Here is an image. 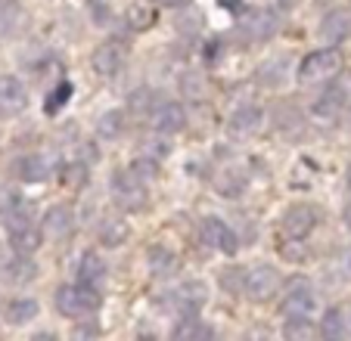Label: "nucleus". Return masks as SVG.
Returning <instances> with one entry per match:
<instances>
[{
    "mask_svg": "<svg viewBox=\"0 0 351 341\" xmlns=\"http://www.w3.org/2000/svg\"><path fill=\"white\" fill-rule=\"evenodd\" d=\"M283 298H280V314L286 320H311L317 314V292L308 276H292L283 286Z\"/></svg>",
    "mask_w": 351,
    "mask_h": 341,
    "instance_id": "obj_1",
    "label": "nucleus"
},
{
    "mask_svg": "<svg viewBox=\"0 0 351 341\" xmlns=\"http://www.w3.org/2000/svg\"><path fill=\"white\" fill-rule=\"evenodd\" d=\"M75 282L90 286V289H103L106 286V264H103V257L93 255V251H84L78 267H75Z\"/></svg>",
    "mask_w": 351,
    "mask_h": 341,
    "instance_id": "obj_17",
    "label": "nucleus"
},
{
    "mask_svg": "<svg viewBox=\"0 0 351 341\" xmlns=\"http://www.w3.org/2000/svg\"><path fill=\"white\" fill-rule=\"evenodd\" d=\"M261 121H265V112L258 109V105H239L237 112H233L230 118H227V137L237 140V143H243V140H252V134L261 131Z\"/></svg>",
    "mask_w": 351,
    "mask_h": 341,
    "instance_id": "obj_11",
    "label": "nucleus"
},
{
    "mask_svg": "<svg viewBox=\"0 0 351 341\" xmlns=\"http://www.w3.org/2000/svg\"><path fill=\"white\" fill-rule=\"evenodd\" d=\"M56 164L60 162H56L53 152H32V155H22L13 170L22 184H40V180H47L53 174Z\"/></svg>",
    "mask_w": 351,
    "mask_h": 341,
    "instance_id": "obj_9",
    "label": "nucleus"
},
{
    "mask_svg": "<svg viewBox=\"0 0 351 341\" xmlns=\"http://www.w3.org/2000/svg\"><path fill=\"white\" fill-rule=\"evenodd\" d=\"M342 72V53L339 47H324V50L308 53L298 62V84H326Z\"/></svg>",
    "mask_w": 351,
    "mask_h": 341,
    "instance_id": "obj_3",
    "label": "nucleus"
},
{
    "mask_svg": "<svg viewBox=\"0 0 351 341\" xmlns=\"http://www.w3.org/2000/svg\"><path fill=\"white\" fill-rule=\"evenodd\" d=\"M274 125H277L280 131H292V127L302 125V112L292 103H277L274 105Z\"/></svg>",
    "mask_w": 351,
    "mask_h": 341,
    "instance_id": "obj_31",
    "label": "nucleus"
},
{
    "mask_svg": "<svg viewBox=\"0 0 351 341\" xmlns=\"http://www.w3.org/2000/svg\"><path fill=\"white\" fill-rule=\"evenodd\" d=\"M159 3H168V7H178V3H184V0H159Z\"/></svg>",
    "mask_w": 351,
    "mask_h": 341,
    "instance_id": "obj_44",
    "label": "nucleus"
},
{
    "mask_svg": "<svg viewBox=\"0 0 351 341\" xmlns=\"http://www.w3.org/2000/svg\"><path fill=\"white\" fill-rule=\"evenodd\" d=\"M19 199H22V196L13 190V186H0V214H3V211H10V208H13V205L19 202Z\"/></svg>",
    "mask_w": 351,
    "mask_h": 341,
    "instance_id": "obj_40",
    "label": "nucleus"
},
{
    "mask_svg": "<svg viewBox=\"0 0 351 341\" xmlns=\"http://www.w3.org/2000/svg\"><path fill=\"white\" fill-rule=\"evenodd\" d=\"M320 335L330 341L345 338V310L342 307H330L324 316H320Z\"/></svg>",
    "mask_w": 351,
    "mask_h": 341,
    "instance_id": "obj_26",
    "label": "nucleus"
},
{
    "mask_svg": "<svg viewBox=\"0 0 351 341\" xmlns=\"http://www.w3.org/2000/svg\"><path fill=\"white\" fill-rule=\"evenodd\" d=\"M134 109H140V112H153L156 109V105H159V103H156V90H137V93H134Z\"/></svg>",
    "mask_w": 351,
    "mask_h": 341,
    "instance_id": "obj_39",
    "label": "nucleus"
},
{
    "mask_svg": "<svg viewBox=\"0 0 351 341\" xmlns=\"http://www.w3.org/2000/svg\"><path fill=\"white\" fill-rule=\"evenodd\" d=\"M215 190L224 199H239L245 192V170L230 164V168H221L218 177H215Z\"/></svg>",
    "mask_w": 351,
    "mask_h": 341,
    "instance_id": "obj_19",
    "label": "nucleus"
},
{
    "mask_svg": "<svg viewBox=\"0 0 351 341\" xmlns=\"http://www.w3.org/2000/svg\"><path fill=\"white\" fill-rule=\"evenodd\" d=\"M277 28H280V16L267 7H258V10H249V13L239 19L237 31L243 40L252 44V40H271L274 34H277Z\"/></svg>",
    "mask_w": 351,
    "mask_h": 341,
    "instance_id": "obj_6",
    "label": "nucleus"
},
{
    "mask_svg": "<svg viewBox=\"0 0 351 341\" xmlns=\"http://www.w3.org/2000/svg\"><path fill=\"white\" fill-rule=\"evenodd\" d=\"M345 335H351V316H345Z\"/></svg>",
    "mask_w": 351,
    "mask_h": 341,
    "instance_id": "obj_45",
    "label": "nucleus"
},
{
    "mask_svg": "<svg viewBox=\"0 0 351 341\" xmlns=\"http://www.w3.org/2000/svg\"><path fill=\"white\" fill-rule=\"evenodd\" d=\"M206 301H208V289H206V282H199V279L180 282L178 289L171 292V307L180 316H196L199 310L206 307Z\"/></svg>",
    "mask_w": 351,
    "mask_h": 341,
    "instance_id": "obj_8",
    "label": "nucleus"
},
{
    "mask_svg": "<svg viewBox=\"0 0 351 341\" xmlns=\"http://www.w3.org/2000/svg\"><path fill=\"white\" fill-rule=\"evenodd\" d=\"M72 230H75V211H72V205H53V208L40 217V233H44L47 239H53V242L69 239V236H72Z\"/></svg>",
    "mask_w": 351,
    "mask_h": 341,
    "instance_id": "obj_14",
    "label": "nucleus"
},
{
    "mask_svg": "<svg viewBox=\"0 0 351 341\" xmlns=\"http://www.w3.org/2000/svg\"><path fill=\"white\" fill-rule=\"evenodd\" d=\"M180 90H184L190 99H199V97H202V75H199V72H186L184 78H180Z\"/></svg>",
    "mask_w": 351,
    "mask_h": 341,
    "instance_id": "obj_37",
    "label": "nucleus"
},
{
    "mask_svg": "<svg viewBox=\"0 0 351 341\" xmlns=\"http://www.w3.org/2000/svg\"><path fill=\"white\" fill-rule=\"evenodd\" d=\"M348 127H351V112H348Z\"/></svg>",
    "mask_w": 351,
    "mask_h": 341,
    "instance_id": "obj_47",
    "label": "nucleus"
},
{
    "mask_svg": "<svg viewBox=\"0 0 351 341\" xmlns=\"http://www.w3.org/2000/svg\"><path fill=\"white\" fill-rule=\"evenodd\" d=\"M314 227H317V208H314V205L298 202V205H292V208H286V214H283V236L286 239H305Z\"/></svg>",
    "mask_w": 351,
    "mask_h": 341,
    "instance_id": "obj_12",
    "label": "nucleus"
},
{
    "mask_svg": "<svg viewBox=\"0 0 351 341\" xmlns=\"http://www.w3.org/2000/svg\"><path fill=\"white\" fill-rule=\"evenodd\" d=\"M283 286V276L271 267V264H255L252 270H245V282H243V295L255 304L271 301Z\"/></svg>",
    "mask_w": 351,
    "mask_h": 341,
    "instance_id": "obj_5",
    "label": "nucleus"
},
{
    "mask_svg": "<svg viewBox=\"0 0 351 341\" xmlns=\"http://www.w3.org/2000/svg\"><path fill=\"white\" fill-rule=\"evenodd\" d=\"M283 335L286 338H311L314 326H311V320H286Z\"/></svg>",
    "mask_w": 351,
    "mask_h": 341,
    "instance_id": "obj_35",
    "label": "nucleus"
},
{
    "mask_svg": "<svg viewBox=\"0 0 351 341\" xmlns=\"http://www.w3.org/2000/svg\"><path fill=\"white\" fill-rule=\"evenodd\" d=\"M125 60H128V47L121 40H103L90 53V66L99 78H115L125 68Z\"/></svg>",
    "mask_w": 351,
    "mask_h": 341,
    "instance_id": "obj_7",
    "label": "nucleus"
},
{
    "mask_svg": "<svg viewBox=\"0 0 351 341\" xmlns=\"http://www.w3.org/2000/svg\"><path fill=\"white\" fill-rule=\"evenodd\" d=\"M112 202L119 205V211L134 214V211H143L149 202V192H146V180H140L131 168H121L112 174Z\"/></svg>",
    "mask_w": 351,
    "mask_h": 341,
    "instance_id": "obj_4",
    "label": "nucleus"
},
{
    "mask_svg": "<svg viewBox=\"0 0 351 341\" xmlns=\"http://www.w3.org/2000/svg\"><path fill=\"white\" fill-rule=\"evenodd\" d=\"M103 298H99V289H90V286H81V282H72V286H60L56 289V310L69 320H90L99 310Z\"/></svg>",
    "mask_w": 351,
    "mask_h": 341,
    "instance_id": "obj_2",
    "label": "nucleus"
},
{
    "mask_svg": "<svg viewBox=\"0 0 351 341\" xmlns=\"http://www.w3.org/2000/svg\"><path fill=\"white\" fill-rule=\"evenodd\" d=\"M171 335H174V338H180V341H190V338H212L215 329L206 326L202 320H196V316H184V320H180L178 326L171 329Z\"/></svg>",
    "mask_w": 351,
    "mask_h": 341,
    "instance_id": "obj_23",
    "label": "nucleus"
},
{
    "mask_svg": "<svg viewBox=\"0 0 351 341\" xmlns=\"http://www.w3.org/2000/svg\"><path fill=\"white\" fill-rule=\"evenodd\" d=\"M0 217H3L7 233H19V230H28V227H38V220H34V205L25 202V199H19L13 208L3 211Z\"/></svg>",
    "mask_w": 351,
    "mask_h": 341,
    "instance_id": "obj_20",
    "label": "nucleus"
},
{
    "mask_svg": "<svg viewBox=\"0 0 351 341\" xmlns=\"http://www.w3.org/2000/svg\"><path fill=\"white\" fill-rule=\"evenodd\" d=\"M40 239L44 233L38 227H28V230H19V233H10V245H13L16 255H34L40 249Z\"/></svg>",
    "mask_w": 351,
    "mask_h": 341,
    "instance_id": "obj_25",
    "label": "nucleus"
},
{
    "mask_svg": "<svg viewBox=\"0 0 351 341\" xmlns=\"http://www.w3.org/2000/svg\"><path fill=\"white\" fill-rule=\"evenodd\" d=\"M320 34H324V40H330V44L345 40L351 34V16L345 13V10H332V13H326L324 22H320Z\"/></svg>",
    "mask_w": 351,
    "mask_h": 341,
    "instance_id": "obj_21",
    "label": "nucleus"
},
{
    "mask_svg": "<svg viewBox=\"0 0 351 341\" xmlns=\"http://www.w3.org/2000/svg\"><path fill=\"white\" fill-rule=\"evenodd\" d=\"M149 125H153V131L162 134V137L180 134L186 127V109L180 103H159L149 112Z\"/></svg>",
    "mask_w": 351,
    "mask_h": 341,
    "instance_id": "obj_13",
    "label": "nucleus"
},
{
    "mask_svg": "<svg viewBox=\"0 0 351 341\" xmlns=\"http://www.w3.org/2000/svg\"><path fill=\"white\" fill-rule=\"evenodd\" d=\"M131 170L137 174L140 180H156V177H159V162H156V158H149V155H140L137 162L131 164Z\"/></svg>",
    "mask_w": 351,
    "mask_h": 341,
    "instance_id": "obj_34",
    "label": "nucleus"
},
{
    "mask_svg": "<svg viewBox=\"0 0 351 341\" xmlns=\"http://www.w3.org/2000/svg\"><path fill=\"white\" fill-rule=\"evenodd\" d=\"M221 7H230V10H237L239 7V0H218Z\"/></svg>",
    "mask_w": 351,
    "mask_h": 341,
    "instance_id": "obj_43",
    "label": "nucleus"
},
{
    "mask_svg": "<svg viewBox=\"0 0 351 341\" xmlns=\"http://www.w3.org/2000/svg\"><path fill=\"white\" fill-rule=\"evenodd\" d=\"M38 301L34 298H16V301L7 304V320L13 323V326H25V323H32L34 316H38Z\"/></svg>",
    "mask_w": 351,
    "mask_h": 341,
    "instance_id": "obj_22",
    "label": "nucleus"
},
{
    "mask_svg": "<svg viewBox=\"0 0 351 341\" xmlns=\"http://www.w3.org/2000/svg\"><path fill=\"white\" fill-rule=\"evenodd\" d=\"M3 273H7L13 282H28L38 276V267H34L32 255H16V261L3 264Z\"/></svg>",
    "mask_w": 351,
    "mask_h": 341,
    "instance_id": "obj_27",
    "label": "nucleus"
},
{
    "mask_svg": "<svg viewBox=\"0 0 351 341\" xmlns=\"http://www.w3.org/2000/svg\"><path fill=\"white\" fill-rule=\"evenodd\" d=\"M131 236V230H128V223L121 220V217H106V220L99 223V242L103 245H121L125 239Z\"/></svg>",
    "mask_w": 351,
    "mask_h": 341,
    "instance_id": "obj_24",
    "label": "nucleus"
},
{
    "mask_svg": "<svg viewBox=\"0 0 351 341\" xmlns=\"http://www.w3.org/2000/svg\"><path fill=\"white\" fill-rule=\"evenodd\" d=\"M28 105V90L16 75L0 78V115H19Z\"/></svg>",
    "mask_w": 351,
    "mask_h": 341,
    "instance_id": "obj_15",
    "label": "nucleus"
},
{
    "mask_svg": "<svg viewBox=\"0 0 351 341\" xmlns=\"http://www.w3.org/2000/svg\"><path fill=\"white\" fill-rule=\"evenodd\" d=\"M348 190H351V168H348Z\"/></svg>",
    "mask_w": 351,
    "mask_h": 341,
    "instance_id": "obj_46",
    "label": "nucleus"
},
{
    "mask_svg": "<svg viewBox=\"0 0 351 341\" xmlns=\"http://www.w3.org/2000/svg\"><path fill=\"white\" fill-rule=\"evenodd\" d=\"M342 220H345V227H348V230H351V202L345 205V211H342Z\"/></svg>",
    "mask_w": 351,
    "mask_h": 341,
    "instance_id": "obj_42",
    "label": "nucleus"
},
{
    "mask_svg": "<svg viewBox=\"0 0 351 341\" xmlns=\"http://www.w3.org/2000/svg\"><path fill=\"white\" fill-rule=\"evenodd\" d=\"M298 3H302V0H277V7H280V10H295Z\"/></svg>",
    "mask_w": 351,
    "mask_h": 341,
    "instance_id": "obj_41",
    "label": "nucleus"
},
{
    "mask_svg": "<svg viewBox=\"0 0 351 341\" xmlns=\"http://www.w3.org/2000/svg\"><path fill=\"white\" fill-rule=\"evenodd\" d=\"M156 19H159V13H156L153 0H134L131 7L125 10V25L137 34L149 31V28L156 25Z\"/></svg>",
    "mask_w": 351,
    "mask_h": 341,
    "instance_id": "obj_18",
    "label": "nucleus"
},
{
    "mask_svg": "<svg viewBox=\"0 0 351 341\" xmlns=\"http://www.w3.org/2000/svg\"><path fill=\"white\" fill-rule=\"evenodd\" d=\"M121 127H125V112H106V115H99L97 121V134L103 140H115L121 134Z\"/></svg>",
    "mask_w": 351,
    "mask_h": 341,
    "instance_id": "obj_30",
    "label": "nucleus"
},
{
    "mask_svg": "<svg viewBox=\"0 0 351 341\" xmlns=\"http://www.w3.org/2000/svg\"><path fill=\"white\" fill-rule=\"evenodd\" d=\"M143 155L156 158V162L168 155V143L162 140V134H159V137H146V140H143Z\"/></svg>",
    "mask_w": 351,
    "mask_h": 341,
    "instance_id": "obj_38",
    "label": "nucleus"
},
{
    "mask_svg": "<svg viewBox=\"0 0 351 341\" xmlns=\"http://www.w3.org/2000/svg\"><path fill=\"white\" fill-rule=\"evenodd\" d=\"M345 103H348V90H345L342 84H326L324 90H320V97L314 99L311 112L317 115V118H339L345 109Z\"/></svg>",
    "mask_w": 351,
    "mask_h": 341,
    "instance_id": "obj_16",
    "label": "nucleus"
},
{
    "mask_svg": "<svg viewBox=\"0 0 351 341\" xmlns=\"http://www.w3.org/2000/svg\"><path fill=\"white\" fill-rule=\"evenodd\" d=\"M69 99H72V84H69V81H62L60 87H56L53 93H50V99H47V115H56V112L62 109V105L69 103Z\"/></svg>",
    "mask_w": 351,
    "mask_h": 341,
    "instance_id": "obj_33",
    "label": "nucleus"
},
{
    "mask_svg": "<svg viewBox=\"0 0 351 341\" xmlns=\"http://www.w3.org/2000/svg\"><path fill=\"white\" fill-rule=\"evenodd\" d=\"M19 16V3L16 0H0V31H10Z\"/></svg>",
    "mask_w": 351,
    "mask_h": 341,
    "instance_id": "obj_36",
    "label": "nucleus"
},
{
    "mask_svg": "<svg viewBox=\"0 0 351 341\" xmlns=\"http://www.w3.org/2000/svg\"><path fill=\"white\" fill-rule=\"evenodd\" d=\"M286 66H289V60H286V56L265 62V66L258 68V81L265 87H280V84H283V78H286Z\"/></svg>",
    "mask_w": 351,
    "mask_h": 341,
    "instance_id": "obj_29",
    "label": "nucleus"
},
{
    "mask_svg": "<svg viewBox=\"0 0 351 341\" xmlns=\"http://www.w3.org/2000/svg\"><path fill=\"white\" fill-rule=\"evenodd\" d=\"M178 267H180L178 255H171L168 249L159 245V249L149 251V270H153V276H171Z\"/></svg>",
    "mask_w": 351,
    "mask_h": 341,
    "instance_id": "obj_28",
    "label": "nucleus"
},
{
    "mask_svg": "<svg viewBox=\"0 0 351 341\" xmlns=\"http://www.w3.org/2000/svg\"><path fill=\"white\" fill-rule=\"evenodd\" d=\"M243 282H245L243 267H227L224 273H221V286H224V292H230V295H239V292H243Z\"/></svg>",
    "mask_w": 351,
    "mask_h": 341,
    "instance_id": "obj_32",
    "label": "nucleus"
},
{
    "mask_svg": "<svg viewBox=\"0 0 351 341\" xmlns=\"http://www.w3.org/2000/svg\"><path fill=\"white\" fill-rule=\"evenodd\" d=\"M199 242L206 245V249L224 251V255H233V251L239 249L237 233H233L224 220H218V217H206V220H202V227H199Z\"/></svg>",
    "mask_w": 351,
    "mask_h": 341,
    "instance_id": "obj_10",
    "label": "nucleus"
}]
</instances>
